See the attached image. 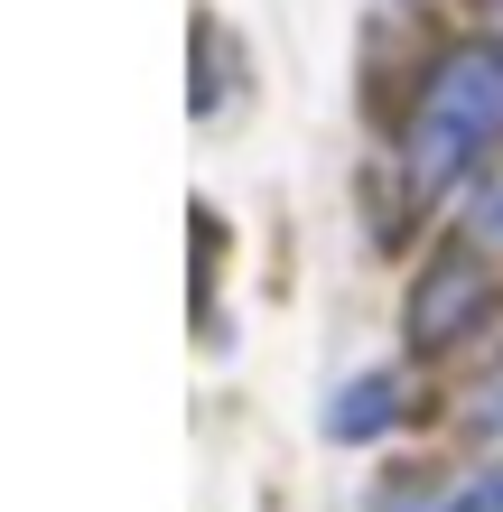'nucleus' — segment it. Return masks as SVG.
I'll use <instances>...</instances> for the list:
<instances>
[{
	"instance_id": "obj_7",
	"label": "nucleus",
	"mask_w": 503,
	"mask_h": 512,
	"mask_svg": "<svg viewBox=\"0 0 503 512\" xmlns=\"http://www.w3.org/2000/svg\"><path fill=\"white\" fill-rule=\"evenodd\" d=\"M485 10H494V19H503V0H485Z\"/></svg>"
},
{
	"instance_id": "obj_2",
	"label": "nucleus",
	"mask_w": 503,
	"mask_h": 512,
	"mask_svg": "<svg viewBox=\"0 0 503 512\" xmlns=\"http://www.w3.org/2000/svg\"><path fill=\"white\" fill-rule=\"evenodd\" d=\"M503 308V280L476 243H438L410 280V308H401V336L410 354H457L466 336H485V317Z\"/></svg>"
},
{
	"instance_id": "obj_3",
	"label": "nucleus",
	"mask_w": 503,
	"mask_h": 512,
	"mask_svg": "<svg viewBox=\"0 0 503 512\" xmlns=\"http://www.w3.org/2000/svg\"><path fill=\"white\" fill-rule=\"evenodd\" d=\"M401 419V382L392 373H354L336 401H327V438H345V447H364V438H382Z\"/></svg>"
},
{
	"instance_id": "obj_5",
	"label": "nucleus",
	"mask_w": 503,
	"mask_h": 512,
	"mask_svg": "<svg viewBox=\"0 0 503 512\" xmlns=\"http://www.w3.org/2000/svg\"><path fill=\"white\" fill-rule=\"evenodd\" d=\"M438 512H503V466H485V475H466L457 494H438Z\"/></svg>"
},
{
	"instance_id": "obj_6",
	"label": "nucleus",
	"mask_w": 503,
	"mask_h": 512,
	"mask_svg": "<svg viewBox=\"0 0 503 512\" xmlns=\"http://www.w3.org/2000/svg\"><path fill=\"white\" fill-rule=\"evenodd\" d=\"M466 419H476V429H485V438H503V373L485 382V401H476V410H466Z\"/></svg>"
},
{
	"instance_id": "obj_1",
	"label": "nucleus",
	"mask_w": 503,
	"mask_h": 512,
	"mask_svg": "<svg viewBox=\"0 0 503 512\" xmlns=\"http://www.w3.org/2000/svg\"><path fill=\"white\" fill-rule=\"evenodd\" d=\"M503 140V38H466L438 56L420 84V112L401 131V177L410 196H448L485 177V149Z\"/></svg>"
},
{
	"instance_id": "obj_4",
	"label": "nucleus",
	"mask_w": 503,
	"mask_h": 512,
	"mask_svg": "<svg viewBox=\"0 0 503 512\" xmlns=\"http://www.w3.org/2000/svg\"><path fill=\"white\" fill-rule=\"evenodd\" d=\"M466 233L503 252V159H494V168L476 177V187H466Z\"/></svg>"
}]
</instances>
